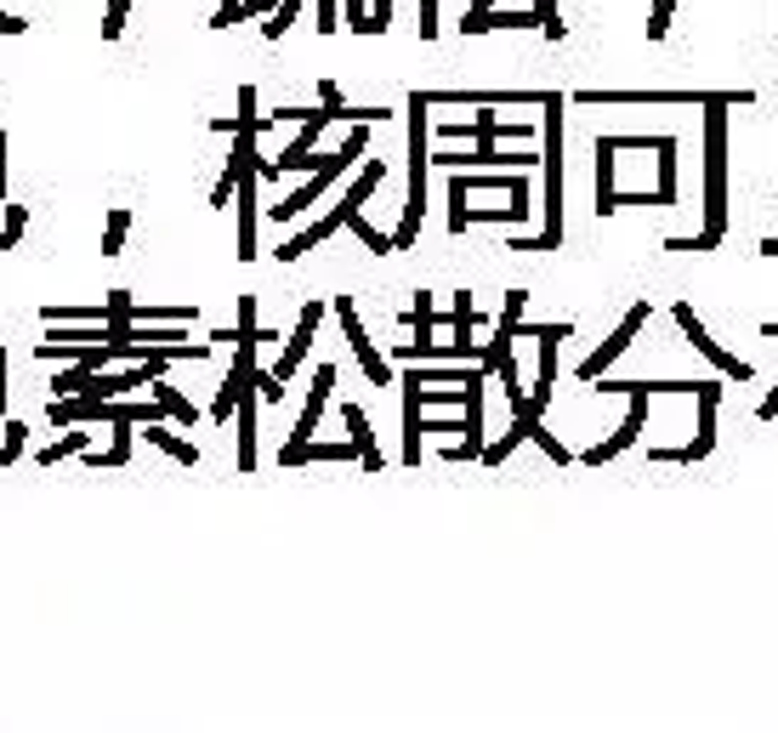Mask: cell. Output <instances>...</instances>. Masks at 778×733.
I'll list each match as a JSON object with an SVG mask.
<instances>
[{
    "instance_id": "obj_1",
    "label": "cell",
    "mask_w": 778,
    "mask_h": 733,
    "mask_svg": "<svg viewBox=\"0 0 778 733\" xmlns=\"http://www.w3.org/2000/svg\"><path fill=\"white\" fill-rule=\"evenodd\" d=\"M750 103V91H711L705 103V227L682 239H665V250H716L727 234V109Z\"/></svg>"
},
{
    "instance_id": "obj_2",
    "label": "cell",
    "mask_w": 778,
    "mask_h": 733,
    "mask_svg": "<svg viewBox=\"0 0 778 733\" xmlns=\"http://www.w3.org/2000/svg\"><path fill=\"white\" fill-rule=\"evenodd\" d=\"M540 165H545V227L540 234H517L512 250H557L563 245V91L540 97Z\"/></svg>"
},
{
    "instance_id": "obj_3",
    "label": "cell",
    "mask_w": 778,
    "mask_h": 733,
    "mask_svg": "<svg viewBox=\"0 0 778 733\" xmlns=\"http://www.w3.org/2000/svg\"><path fill=\"white\" fill-rule=\"evenodd\" d=\"M381 183H387V165H381V160H364V165H359V183L336 199V211H330V216H318V222H308L301 234H290L279 250H273V257H279V262H301L313 245H324V239L336 234V227H347V222H353V216L364 211V199H369L375 188H381Z\"/></svg>"
},
{
    "instance_id": "obj_4",
    "label": "cell",
    "mask_w": 778,
    "mask_h": 733,
    "mask_svg": "<svg viewBox=\"0 0 778 733\" xmlns=\"http://www.w3.org/2000/svg\"><path fill=\"white\" fill-rule=\"evenodd\" d=\"M426 97L421 91H410V194H404V216H398V234H387L392 239V250H410L415 245V234H421V216H426Z\"/></svg>"
},
{
    "instance_id": "obj_5",
    "label": "cell",
    "mask_w": 778,
    "mask_h": 733,
    "mask_svg": "<svg viewBox=\"0 0 778 733\" xmlns=\"http://www.w3.org/2000/svg\"><path fill=\"white\" fill-rule=\"evenodd\" d=\"M364 154H369V125H353V132H347V142L336 148V154H324V165H318V171H313V176H308V183H301L296 194H285V199H279V206H273L267 216H273V222H296V216L308 211L324 188H330V183H341V171H353Z\"/></svg>"
},
{
    "instance_id": "obj_6",
    "label": "cell",
    "mask_w": 778,
    "mask_h": 733,
    "mask_svg": "<svg viewBox=\"0 0 778 733\" xmlns=\"http://www.w3.org/2000/svg\"><path fill=\"white\" fill-rule=\"evenodd\" d=\"M591 387H602V393H625V398H631V415H625V421L614 426V438H602L597 449H586V455H580L586 467H602V461H614V455H625V449L637 444L642 421H648V398H654V393H648V382H591Z\"/></svg>"
},
{
    "instance_id": "obj_7",
    "label": "cell",
    "mask_w": 778,
    "mask_h": 733,
    "mask_svg": "<svg viewBox=\"0 0 778 733\" xmlns=\"http://www.w3.org/2000/svg\"><path fill=\"white\" fill-rule=\"evenodd\" d=\"M330 313L341 319V336H347V347H353V359H359V370L369 375L375 387H392V364L375 352V341L364 336V319H359V308H353V296H336L330 301Z\"/></svg>"
},
{
    "instance_id": "obj_8",
    "label": "cell",
    "mask_w": 778,
    "mask_h": 733,
    "mask_svg": "<svg viewBox=\"0 0 778 733\" xmlns=\"http://www.w3.org/2000/svg\"><path fill=\"white\" fill-rule=\"evenodd\" d=\"M670 319L682 324V336L693 341V352H705V359H711V364H716V370L727 375V382H739V387H744L750 375H756V370H750L744 359H733V352H721V347H716V336L705 331V324H699V313L688 308V301H676V308H670Z\"/></svg>"
},
{
    "instance_id": "obj_9",
    "label": "cell",
    "mask_w": 778,
    "mask_h": 733,
    "mask_svg": "<svg viewBox=\"0 0 778 733\" xmlns=\"http://www.w3.org/2000/svg\"><path fill=\"white\" fill-rule=\"evenodd\" d=\"M648 313H654V308H648V301H637V308H631V313H625V319L614 324V336L602 341L597 352H586V359H580V382H602V370H608V364L619 359V352H625V347H631V341L642 336Z\"/></svg>"
},
{
    "instance_id": "obj_10",
    "label": "cell",
    "mask_w": 778,
    "mask_h": 733,
    "mask_svg": "<svg viewBox=\"0 0 778 733\" xmlns=\"http://www.w3.org/2000/svg\"><path fill=\"white\" fill-rule=\"evenodd\" d=\"M699 433H693V444H682V449H648L654 461H705V455L716 449V398H721V387L716 382H699Z\"/></svg>"
},
{
    "instance_id": "obj_11",
    "label": "cell",
    "mask_w": 778,
    "mask_h": 733,
    "mask_svg": "<svg viewBox=\"0 0 778 733\" xmlns=\"http://www.w3.org/2000/svg\"><path fill=\"white\" fill-rule=\"evenodd\" d=\"M318 324H324V301H308V308H301V319H296V331H290V341H285V352H279V364H273L267 375L273 382H290V375L308 364V352H313V336H318Z\"/></svg>"
},
{
    "instance_id": "obj_12",
    "label": "cell",
    "mask_w": 778,
    "mask_h": 733,
    "mask_svg": "<svg viewBox=\"0 0 778 733\" xmlns=\"http://www.w3.org/2000/svg\"><path fill=\"white\" fill-rule=\"evenodd\" d=\"M330 393H336V364H318V370H313V387H308V403H301V415H296V426H290V444H285V449L313 444V433H318V421H324V403H330Z\"/></svg>"
},
{
    "instance_id": "obj_13",
    "label": "cell",
    "mask_w": 778,
    "mask_h": 733,
    "mask_svg": "<svg viewBox=\"0 0 778 733\" xmlns=\"http://www.w3.org/2000/svg\"><path fill=\"white\" fill-rule=\"evenodd\" d=\"M341 421H347V444H353V455H359V467H364V472H381V467H387V455H381V449H375V433H369V415L359 410V403H353V398H347V403H341Z\"/></svg>"
},
{
    "instance_id": "obj_14",
    "label": "cell",
    "mask_w": 778,
    "mask_h": 733,
    "mask_svg": "<svg viewBox=\"0 0 778 733\" xmlns=\"http://www.w3.org/2000/svg\"><path fill=\"white\" fill-rule=\"evenodd\" d=\"M398 387H404V467H421V382L404 370Z\"/></svg>"
},
{
    "instance_id": "obj_15",
    "label": "cell",
    "mask_w": 778,
    "mask_h": 733,
    "mask_svg": "<svg viewBox=\"0 0 778 733\" xmlns=\"http://www.w3.org/2000/svg\"><path fill=\"white\" fill-rule=\"evenodd\" d=\"M614 154H619V148H614V137H597V216H614L619 206H614Z\"/></svg>"
},
{
    "instance_id": "obj_16",
    "label": "cell",
    "mask_w": 778,
    "mask_h": 733,
    "mask_svg": "<svg viewBox=\"0 0 778 733\" xmlns=\"http://www.w3.org/2000/svg\"><path fill=\"white\" fill-rule=\"evenodd\" d=\"M489 29H535L529 12H466L461 35H489Z\"/></svg>"
},
{
    "instance_id": "obj_17",
    "label": "cell",
    "mask_w": 778,
    "mask_h": 733,
    "mask_svg": "<svg viewBox=\"0 0 778 733\" xmlns=\"http://www.w3.org/2000/svg\"><path fill=\"white\" fill-rule=\"evenodd\" d=\"M654 160H660L654 206H676V137H660V142H654Z\"/></svg>"
},
{
    "instance_id": "obj_18",
    "label": "cell",
    "mask_w": 778,
    "mask_h": 733,
    "mask_svg": "<svg viewBox=\"0 0 778 733\" xmlns=\"http://www.w3.org/2000/svg\"><path fill=\"white\" fill-rule=\"evenodd\" d=\"M148 444H154V449H165L171 461H183V467H199V449H193L183 433H171V426H160V421H148Z\"/></svg>"
},
{
    "instance_id": "obj_19",
    "label": "cell",
    "mask_w": 778,
    "mask_h": 733,
    "mask_svg": "<svg viewBox=\"0 0 778 733\" xmlns=\"http://www.w3.org/2000/svg\"><path fill=\"white\" fill-rule=\"evenodd\" d=\"M86 449H91V433H86V426H68L58 444L35 449V461H40V467H58V461H68V455H86Z\"/></svg>"
},
{
    "instance_id": "obj_20",
    "label": "cell",
    "mask_w": 778,
    "mask_h": 733,
    "mask_svg": "<svg viewBox=\"0 0 778 733\" xmlns=\"http://www.w3.org/2000/svg\"><path fill=\"white\" fill-rule=\"evenodd\" d=\"M148 387H154V403H165V415L177 421V426H193V421H199V410H193V403H188L177 387L165 382V375H160V382H148Z\"/></svg>"
},
{
    "instance_id": "obj_21",
    "label": "cell",
    "mask_w": 778,
    "mask_h": 733,
    "mask_svg": "<svg viewBox=\"0 0 778 733\" xmlns=\"http://www.w3.org/2000/svg\"><path fill=\"white\" fill-rule=\"evenodd\" d=\"M125 234H131V211H109V227H103V257H120L125 250Z\"/></svg>"
},
{
    "instance_id": "obj_22",
    "label": "cell",
    "mask_w": 778,
    "mask_h": 733,
    "mask_svg": "<svg viewBox=\"0 0 778 733\" xmlns=\"http://www.w3.org/2000/svg\"><path fill=\"white\" fill-rule=\"evenodd\" d=\"M535 29H540L545 40H563V35H568V23L557 17V0H535Z\"/></svg>"
},
{
    "instance_id": "obj_23",
    "label": "cell",
    "mask_w": 778,
    "mask_h": 733,
    "mask_svg": "<svg viewBox=\"0 0 778 733\" xmlns=\"http://www.w3.org/2000/svg\"><path fill=\"white\" fill-rule=\"evenodd\" d=\"M125 17H131V0H109V17H103V40L125 35Z\"/></svg>"
},
{
    "instance_id": "obj_24",
    "label": "cell",
    "mask_w": 778,
    "mask_h": 733,
    "mask_svg": "<svg viewBox=\"0 0 778 733\" xmlns=\"http://www.w3.org/2000/svg\"><path fill=\"white\" fill-rule=\"evenodd\" d=\"M341 23H347L353 35H364V29H369V0H341Z\"/></svg>"
},
{
    "instance_id": "obj_25",
    "label": "cell",
    "mask_w": 778,
    "mask_h": 733,
    "mask_svg": "<svg viewBox=\"0 0 778 733\" xmlns=\"http://www.w3.org/2000/svg\"><path fill=\"white\" fill-rule=\"evenodd\" d=\"M670 12H676V0H654V17H648V40H665V35H670Z\"/></svg>"
},
{
    "instance_id": "obj_26",
    "label": "cell",
    "mask_w": 778,
    "mask_h": 733,
    "mask_svg": "<svg viewBox=\"0 0 778 733\" xmlns=\"http://www.w3.org/2000/svg\"><path fill=\"white\" fill-rule=\"evenodd\" d=\"M313 23H318V35H336L341 29V0H318V17Z\"/></svg>"
},
{
    "instance_id": "obj_27",
    "label": "cell",
    "mask_w": 778,
    "mask_h": 733,
    "mask_svg": "<svg viewBox=\"0 0 778 733\" xmlns=\"http://www.w3.org/2000/svg\"><path fill=\"white\" fill-rule=\"evenodd\" d=\"M234 183H239V171H234V160H228V171H222V176H216V188H211V206H216V211L234 199Z\"/></svg>"
},
{
    "instance_id": "obj_28",
    "label": "cell",
    "mask_w": 778,
    "mask_h": 733,
    "mask_svg": "<svg viewBox=\"0 0 778 733\" xmlns=\"http://www.w3.org/2000/svg\"><path fill=\"white\" fill-rule=\"evenodd\" d=\"M23 444H29V426L7 421V455H12V461H23Z\"/></svg>"
},
{
    "instance_id": "obj_29",
    "label": "cell",
    "mask_w": 778,
    "mask_h": 733,
    "mask_svg": "<svg viewBox=\"0 0 778 733\" xmlns=\"http://www.w3.org/2000/svg\"><path fill=\"white\" fill-rule=\"evenodd\" d=\"M387 23H392V0H369V29L364 35H381Z\"/></svg>"
},
{
    "instance_id": "obj_30",
    "label": "cell",
    "mask_w": 778,
    "mask_h": 733,
    "mask_svg": "<svg viewBox=\"0 0 778 733\" xmlns=\"http://www.w3.org/2000/svg\"><path fill=\"white\" fill-rule=\"evenodd\" d=\"M318 109H347V97L336 80H318Z\"/></svg>"
},
{
    "instance_id": "obj_31",
    "label": "cell",
    "mask_w": 778,
    "mask_h": 733,
    "mask_svg": "<svg viewBox=\"0 0 778 733\" xmlns=\"http://www.w3.org/2000/svg\"><path fill=\"white\" fill-rule=\"evenodd\" d=\"M23 29H29V17H12L7 7H0V35H23Z\"/></svg>"
},
{
    "instance_id": "obj_32",
    "label": "cell",
    "mask_w": 778,
    "mask_h": 733,
    "mask_svg": "<svg viewBox=\"0 0 778 733\" xmlns=\"http://www.w3.org/2000/svg\"><path fill=\"white\" fill-rule=\"evenodd\" d=\"M0 421H7V347H0Z\"/></svg>"
},
{
    "instance_id": "obj_33",
    "label": "cell",
    "mask_w": 778,
    "mask_h": 733,
    "mask_svg": "<svg viewBox=\"0 0 778 733\" xmlns=\"http://www.w3.org/2000/svg\"><path fill=\"white\" fill-rule=\"evenodd\" d=\"M472 12H494V0H472Z\"/></svg>"
}]
</instances>
